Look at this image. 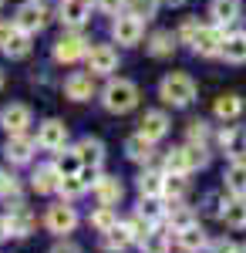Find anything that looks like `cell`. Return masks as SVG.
<instances>
[{
  "label": "cell",
  "mask_w": 246,
  "mask_h": 253,
  "mask_svg": "<svg viewBox=\"0 0 246 253\" xmlns=\"http://www.w3.org/2000/svg\"><path fill=\"white\" fill-rule=\"evenodd\" d=\"M159 98L165 105H172V108H186V105H192V98H196V81L189 75H182V71H172L159 84Z\"/></svg>",
  "instance_id": "cell-1"
},
{
  "label": "cell",
  "mask_w": 246,
  "mask_h": 253,
  "mask_svg": "<svg viewBox=\"0 0 246 253\" xmlns=\"http://www.w3.org/2000/svg\"><path fill=\"white\" fill-rule=\"evenodd\" d=\"M101 105H105L112 115H125V112H132L135 105H138V88H135L132 81H125V78H115V81L105 84Z\"/></svg>",
  "instance_id": "cell-2"
},
{
  "label": "cell",
  "mask_w": 246,
  "mask_h": 253,
  "mask_svg": "<svg viewBox=\"0 0 246 253\" xmlns=\"http://www.w3.org/2000/svg\"><path fill=\"white\" fill-rule=\"evenodd\" d=\"M44 24H47V7H44L41 0L20 3L17 14H14V27L24 31V34H38V31H44Z\"/></svg>",
  "instance_id": "cell-3"
},
{
  "label": "cell",
  "mask_w": 246,
  "mask_h": 253,
  "mask_svg": "<svg viewBox=\"0 0 246 253\" xmlns=\"http://www.w3.org/2000/svg\"><path fill=\"white\" fill-rule=\"evenodd\" d=\"M223 27L219 24H209V27H203L199 24V31H196V38H192V51L199 54V58H216L219 51H223Z\"/></svg>",
  "instance_id": "cell-4"
},
{
  "label": "cell",
  "mask_w": 246,
  "mask_h": 253,
  "mask_svg": "<svg viewBox=\"0 0 246 253\" xmlns=\"http://www.w3.org/2000/svg\"><path fill=\"white\" fill-rule=\"evenodd\" d=\"M88 71L91 75H112L115 68H118V51H115L112 44H95V47H88Z\"/></svg>",
  "instance_id": "cell-5"
},
{
  "label": "cell",
  "mask_w": 246,
  "mask_h": 253,
  "mask_svg": "<svg viewBox=\"0 0 246 253\" xmlns=\"http://www.w3.org/2000/svg\"><path fill=\"white\" fill-rule=\"evenodd\" d=\"M44 223H47V230H51V233L64 236V233H71V230L78 226V213H75V206H68V203H57V206H51V210H47Z\"/></svg>",
  "instance_id": "cell-6"
},
{
  "label": "cell",
  "mask_w": 246,
  "mask_h": 253,
  "mask_svg": "<svg viewBox=\"0 0 246 253\" xmlns=\"http://www.w3.org/2000/svg\"><path fill=\"white\" fill-rule=\"evenodd\" d=\"M84 54H88V41L81 38L78 31L64 34V38L54 44V61H61V64H71V61L84 58Z\"/></svg>",
  "instance_id": "cell-7"
},
{
  "label": "cell",
  "mask_w": 246,
  "mask_h": 253,
  "mask_svg": "<svg viewBox=\"0 0 246 253\" xmlns=\"http://www.w3.org/2000/svg\"><path fill=\"white\" fill-rule=\"evenodd\" d=\"M57 14H61V24L64 27L78 31L81 24H88V17H91V0H61Z\"/></svg>",
  "instance_id": "cell-8"
},
{
  "label": "cell",
  "mask_w": 246,
  "mask_h": 253,
  "mask_svg": "<svg viewBox=\"0 0 246 253\" xmlns=\"http://www.w3.org/2000/svg\"><path fill=\"white\" fill-rule=\"evenodd\" d=\"M64 142H68V125L64 122H57V118H47L44 125H38V145L41 149H64Z\"/></svg>",
  "instance_id": "cell-9"
},
{
  "label": "cell",
  "mask_w": 246,
  "mask_h": 253,
  "mask_svg": "<svg viewBox=\"0 0 246 253\" xmlns=\"http://www.w3.org/2000/svg\"><path fill=\"white\" fill-rule=\"evenodd\" d=\"M112 38L118 41V44H138L142 41V20L138 17H132V14H118L115 17V24H112Z\"/></svg>",
  "instance_id": "cell-10"
},
{
  "label": "cell",
  "mask_w": 246,
  "mask_h": 253,
  "mask_svg": "<svg viewBox=\"0 0 246 253\" xmlns=\"http://www.w3.org/2000/svg\"><path fill=\"white\" fill-rule=\"evenodd\" d=\"M0 125L7 128V135H20V132H27V125H31V108L27 105H7L3 112H0Z\"/></svg>",
  "instance_id": "cell-11"
},
{
  "label": "cell",
  "mask_w": 246,
  "mask_h": 253,
  "mask_svg": "<svg viewBox=\"0 0 246 253\" xmlns=\"http://www.w3.org/2000/svg\"><path fill=\"white\" fill-rule=\"evenodd\" d=\"M219 145L226 149V156L233 162H246V128L243 125H233L219 135Z\"/></svg>",
  "instance_id": "cell-12"
},
{
  "label": "cell",
  "mask_w": 246,
  "mask_h": 253,
  "mask_svg": "<svg viewBox=\"0 0 246 253\" xmlns=\"http://www.w3.org/2000/svg\"><path fill=\"white\" fill-rule=\"evenodd\" d=\"M209 14H212V24L229 27V24H236L240 14H243V0H212L209 3Z\"/></svg>",
  "instance_id": "cell-13"
},
{
  "label": "cell",
  "mask_w": 246,
  "mask_h": 253,
  "mask_svg": "<svg viewBox=\"0 0 246 253\" xmlns=\"http://www.w3.org/2000/svg\"><path fill=\"white\" fill-rule=\"evenodd\" d=\"M34 145H38L34 138L20 132V135H10V138H7V145H3V156L10 159V162H17V166H20V162H31V156H34Z\"/></svg>",
  "instance_id": "cell-14"
},
{
  "label": "cell",
  "mask_w": 246,
  "mask_h": 253,
  "mask_svg": "<svg viewBox=\"0 0 246 253\" xmlns=\"http://www.w3.org/2000/svg\"><path fill=\"white\" fill-rule=\"evenodd\" d=\"M138 125H142L138 132H142V135L149 138V142H159V138H165V132H169V115L155 108V112H145Z\"/></svg>",
  "instance_id": "cell-15"
},
{
  "label": "cell",
  "mask_w": 246,
  "mask_h": 253,
  "mask_svg": "<svg viewBox=\"0 0 246 253\" xmlns=\"http://www.w3.org/2000/svg\"><path fill=\"white\" fill-rule=\"evenodd\" d=\"M75 152H78V159H81V166H101V162H105V142L84 135L75 145Z\"/></svg>",
  "instance_id": "cell-16"
},
{
  "label": "cell",
  "mask_w": 246,
  "mask_h": 253,
  "mask_svg": "<svg viewBox=\"0 0 246 253\" xmlns=\"http://www.w3.org/2000/svg\"><path fill=\"white\" fill-rule=\"evenodd\" d=\"M3 219H7V233L10 236H27L31 230H34V216L24 210V203L10 206V213L3 216Z\"/></svg>",
  "instance_id": "cell-17"
},
{
  "label": "cell",
  "mask_w": 246,
  "mask_h": 253,
  "mask_svg": "<svg viewBox=\"0 0 246 253\" xmlns=\"http://www.w3.org/2000/svg\"><path fill=\"white\" fill-rule=\"evenodd\" d=\"M64 95L71 101H88L95 95V75H71L64 81Z\"/></svg>",
  "instance_id": "cell-18"
},
{
  "label": "cell",
  "mask_w": 246,
  "mask_h": 253,
  "mask_svg": "<svg viewBox=\"0 0 246 253\" xmlns=\"http://www.w3.org/2000/svg\"><path fill=\"white\" fill-rule=\"evenodd\" d=\"M31 186L38 189V193H57V186H61V172H57V166L51 162V166H38L34 169V175H31Z\"/></svg>",
  "instance_id": "cell-19"
},
{
  "label": "cell",
  "mask_w": 246,
  "mask_h": 253,
  "mask_svg": "<svg viewBox=\"0 0 246 253\" xmlns=\"http://www.w3.org/2000/svg\"><path fill=\"white\" fill-rule=\"evenodd\" d=\"M165 223H169L172 233H182L186 226L196 223V213H192L189 206H182V203H169V206H165Z\"/></svg>",
  "instance_id": "cell-20"
},
{
  "label": "cell",
  "mask_w": 246,
  "mask_h": 253,
  "mask_svg": "<svg viewBox=\"0 0 246 253\" xmlns=\"http://www.w3.org/2000/svg\"><path fill=\"white\" fill-rule=\"evenodd\" d=\"M179 247H182L186 253L209 250V236H206V230H203L199 223H192V226H186V230L179 233Z\"/></svg>",
  "instance_id": "cell-21"
},
{
  "label": "cell",
  "mask_w": 246,
  "mask_h": 253,
  "mask_svg": "<svg viewBox=\"0 0 246 253\" xmlns=\"http://www.w3.org/2000/svg\"><path fill=\"white\" fill-rule=\"evenodd\" d=\"M219 219L226 223L229 230H246V196H233Z\"/></svg>",
  "instance_id": "cell-22"
},
{
  "label": "cell",
  "mask_w": 246,
  "mask_h": 253,
  "mask_svg": "<svg viewBox=\"0 0 246 253\" xmlns=\"http://www.w3.org/2000/svg\"><path fill=\"white\" fill-rule=\"evenodd\" d=\"M101 243H105V250H108V253H122V250H128L135 240H132V233H128L125 223H122V226L115 223L108 233H101Z\"/></svg>",
  "instance_id": "cell-23"
},
{
  "label": "cell",
  "mask_w": 246,
  "mask_h": 253,
  "mask_svg": "<svg viewBox=\"0 0 246 253\" xmlns=\"http://www.w3.org/2000/svg\"><path fill=\"white\" fill-rule=\"evenodd\" d=\"M226 61H233V64H243L246 61V34L243 31H236V34H226L223 38V51H219Z\"/></svg>",
  "instance_id": "cell-24"
},
{
  "label": "cell",
  "mask_w": 246,
  "mask_h": 253,
  "mask_svg": "<svg viewBox=\"0 0 246 253\" xmlns=\"http://www.w3.org/2000/svg\"><path fill=\"white\" fill-rule=\"evenodd\" d=\"M95 193H98V203H101V206H115V203L122 199V182H118L115 175H101L95 182Z\"/></svg>",
  "instance_id": "cell-25"
},
{
  "label": "cell",
  "mask_w": 246,
  "mask_h": 253,
  "mask_svg": "<svg viewBox=\"0 0 246 253\" xmlns=\"http://www.w3.org/2000/svg\"><path fill=\"white\" fill-rule=\"evenodd\" d=\"M212 112H216V118H223V122H233V118L243 115V98L240 95H219L216 105H212Z\"/></svg>",
  "instance_id": "cell-26"
},
{
  "label": "cell",
  "mask_w": 246,
  "mask_h": 253,
  "mask_svg": "<svg viewBox=\"0 0 246 253\" xmlns=\"http://www.w3.org/2000/svg\"><path fill=\"white\" fill-rule=\"evenodd\" d=\"M162 186H165V172H142L138 175V193L142 199H162Z\"/></svg>",
  "instance_id": "cell-27"
},
{
  "label": "cell",
  "mask_w": 246,
  "mask_h": 253,
  "mask_svg": "<svg viewBox=\"0 0 246 253\" xmlns=\"http://www.w3.org/2000/svg\"><path fill=\"white\" fill-rule=\"evenodd\" d=\"M152 145H155V142H149V138L138 132V135H132L125 142V156L132 159V162H145V166H149L152 162Z\"/></svg>",
  "instance_id": "cell-28"
},
{
  "label": "cell",
  "mask_w": 246,
  "mask_h": 253,
  "mask_svg": "<svg viewBox=\"0 0 246 253\" xmlns=\"http://www.w3.org/2000/svg\"><path fill=\"white\" fill-rule=\"evenodd\" d=\"M145 47H149L152 58H169L172 51H175V34H172V31H155Z\"/></svg>",
  "instance_id": "cell-29"
},
{
  "label": "cell",
  "mask_w": 246,
  "mask_h": 253,
  "mask_svg": "<svg viewBox=\"0 0 246 253\" xmlns=\"http://www.w3.org/2000/svg\"><path fill=\"white\" fill-rule=\"evenodd\" d=\"M223 179H226V189L233 196H246V162H229Z\"/></svg>",
  "instance_id": "cell-30"
},
{
  "label": "cell",
  "mask_w": 246,
  "mask_h": 253,
  "mask_svg": "<svg viewBox=\"0 0 246 253\" xmlns=\"http://www.w3.org/2000/svg\"><path fill=\"white\" fill-rule=\"evenodd\" d=\"M138 247H142V253H169V233L155 226L149 236L138 240Z\"/></svg>",
  "instance_id": "cell-31"
},
{
  "label": "cell",
  "mask_w": 246,
  "mask_h": 253,
  "mask_svg": "<svg viewBox=\"0 0 246 253\" xmlns=\"http://www.w3.org/2000/svg\"><path fill=\"white\" fill-rule=\"evenodd\" d=\"M0 51H3L7 58H27V54H31V34H24V31H14V38L7 41Z\"/></svg>",
  "instance_id": "cell-32"
},
{
  "label": "cell",
  "mask_w": 246,
  "mask_h": 253,
  "mask_svg": "<svg viewBox=\"0 0 246 253\" xmlns=\"http://www.w3.org/2000/svg\"><path fill=\"white\" fill-rule=\"evenodd\" d=\"M165 172L169 175H189L192 172L189 159H186V149H172L169 156H165Z\"/></svg>",
  "instance_id": "cell-33"
},
{
  "label": "cell",
  "mask_w": 246,
  "mask_h": 253,
  "mask_svg": "<svg viewBox=\"0 0 246 253\" xmlns=\"http://www.w3.org/2000/svg\"><path fill=\"white\" fill-rule=\"evenodd\" d=\"M91 226H95L98 233H108L115 223H118V216H115V206H98L95 213H91V219H88Z\"/></svg>",
  "instance_id": "cell-34"
},
{
  "label": "cell",
  "mask_w": 246,
  "mask_h": 253,
  "mask_svg": "<svg viewBox=\"0 0 246 253\" xmlns=\"http://www.w3.org/2000/svg\"><path fill=\"white\" fill-rule=\"evenodd\" d=\"M159 3H162V0H128L125 7H128V14H132V17H138L142 24H145V20H152V17H155Z\"/></svg>",
  "instance_id": "cell-35"
},
{
  "label": "cell",
  "mask_w": 246,
  "mask_h": 253,
  "mask_svg": "<svg viewBox=\"0 0 246 253\" xmlns=\"http://www.w3.org/2000/svg\"><path fill=\"white\" fill-rule=\"evenodd\" d=\"M162 196H165L169 203H182V196H186V175H169V172H165Z\"/></svg>",
  "instance_id": "cell-36"
},
{
  "label": "cell",
  "mask_w": 246,
  "mask_h": 253,
  "mask_svg": "<svg viewBox=\"0 0 246 253\" xmlns=\"http://www.w3.org/2000/svg\"><path fill=\"white\" fill-rule=\"evenodd\" d=\"M84 189H88V186L78 179V172H75V175H61V186H57V193L64 196V199H78V196L84 193Z\"/></svg>",
  "instance_id": "cell-37"
},
{
  "label": "cell",
  "mask_w": 246,
  "mask_h": 253,
  "mask_svg": "<svg viewBox=\"0 0 246 253\" xmlns=\"http://www.w3.org/2000/svg\"><path fill=\"white\" fill-rule=\"evenodd\" d=\"M54 166H57V172H61V175H75L78 169H81V159H78L75 149H64V152L57 156Z\"/></svg>",
  "instance_id": "cell-38"
},
{
  "label": "cell",
  "mask_w": 246,
  "mask_h": 253,
  "mask_svg": "<svg viewBox=\"0 0 246 253\" xmlns=\"http://www.w3.org/2000/svg\"><path fill=\"white\" fill-rule=\"evenodd\" d=\"M186 149V159H189V166H192V172L196 169H203L209 162V152H206V145H199V142H189V145H182Z\"/></svg>",
  "instance_id": "cell-39"
},
{
  "label": "cell",
  "mask_w": 246,
  "mask_h": 253,
  "mask_svg": "<svg viewBox=\"0 0 246 253\" xmlns=\"http://www.w3.org/2000/svg\"><path fill=\"white\" fill-rule=\"evenodd\" d=\"M125 226H128V233H132V240H142V236H149L152 230H155V223H152V219H145L142 213H135L132 219L125 223Z\"/></svg>",
  "instance_id": "cell-40"
},
{
  "label": "cell",
  "mask_w": 246,
  "mask_h": 253,
  "mask_svg": "<svg viewBox=\"0 0 246 253\" xmlns=\"http://www.w3.org/2000/svg\"><path fill=\"white\" fill-rule=\"evenodd\" d=\"M0 196L3 199H20V186H17V175L0 169Z\"/></svg>",
  "instance_id": "cell-41"
},
{
  "label": "cell",
  "mask_w": 246,
  "mask_h": 253,
  "mask_svg": "<svg viewBox=\"0 0 246 253\" xmlns=\"http://www.w3.org/2000/svg\"><path fill=\"white\" fill-rule=\"evenodd\" d=\"M138 213L145 216V219H152V223H159V219H165V206L159 199H142V210Z\"/></svg>",
  "instance_id": "cell-42"
},
{
  "label": "cell",
  "mask_w": 246,
  "mask_h": 253,
  "mask_svg": "<svg viewBox=\"0 0 246 253\" xmlns=\"http://www.w3.org/2000/svg\"><path fill=\"white\" fill-rule=\"evenodd\" d=\"M189 142H199V145L209 142V125L206 122H189Z\"/></svg>",
  "instance_id": "cell-43"
},
{
  "label": "cell",
  "mask_w": 246,
  "mask_h": 253,
  "mask_svg": "<svg viewBox=\"0 0 246 253\" xmlns=\"http://www.w3.org/2000/svg\"><path fill=\"white\" fill-rule=\"evenodd\" d=\"M209 253H246V247H236L233 240H216L209 243Z\"/></svg>",
  "instance_id": "cell-44"
},
{
  "label": "cell",
  "mask_w": 246,
  "mask_h": 253,
  "mask_svg": "<svg viewBox=\"0 0 246 253\" xmlns=\"http://www.w3.org/2000/svg\"><path fill=\"white\" fill-rule=\"evenodd\" d=\"M78 179H81L84 186H91V189H95V182L101 179V172H98V166H81V169H78Z\"/></svg>",
  "instance_id": "cell-45"
},
{
  "label": "cell",
  "mask_w": 246,
  "mask_h": 253,
  "mask_svg": "<svg viewBox=\"0 0 246 253\" xmlns=\"http://www.w3.org/2000/svg\"><path fill=\"white\" fill-rule=\"evenodd\" d=\"M219 206H223V196H219V193H209L206 196V216H216V219H219V216H223Z\"/></svg>",
  "instance_id": "cell-46"
},
{
  "label": "cell",
  "mask_w": 246,
  "mask_h": 253,
  "mask_svg": "<svg viewBox=\"0 0 246 253\" xmlns=\"http://www.w3.org/2000/svg\"><path fill=\"white\" fill-rule=\"evenodd\" d=\"M95 3H98V10H105V14H122L128 0H95Z\"/></svg>",
  "instance_id": "cell-47"
},
{
  "label": "cell",
  "mask_w": 246,
  "mask_h": 253,
  "mask_svg": "<svg viewBox=\"0 0 246 253\" xmlns=\"http://www.w3.org/2000/svg\"><path fill=\"white\" fill-rule=\"evenodd\" d=\"M196 31H199V20H186V24H182V31H179V38L186 41V44H192V38H196Z\"/></svg>",
  "instance_id": "cell-48"
},
{
  "label": "cell",
  "mask_w": 246,
  "mask_h": 253,
  "mask_svg": "<svg viewBox=\"0 0 246 253\" xmlns=\"http://www.w3.org/2000/svg\"><path fill=\"white\" fill-rule=\"evenodd\" d=\"M14 31H17V27H14V20H10V24H7V20H0V47L14 38Z\"/></svg>",
  "instance_id": "cell-49"
},
{
  "label": "cell",
  "mask_w": 246,
  "mask_h": 253,
  "mask_svg": "<svg viewBox=\"0 0 246 253\" xmlns=\"http://www.w3.org/2000/svg\"><path fill=\"white\" fill-rule=\"evenodd\" d=\"M51 253H81V247H78V243H71V240H64V243H57Z\"/></svg>",
  "instance_id": "cell-50"
},
{
  "label": "cell",
  "mask_w": 246,
  "mask_h": 253,
  "mask_svg": "<svg viewBox=\"0 0 246 253\" xmlns=\"http://www.w3.org/2000/svg\"><path fill=\"white\" fill-rule=\"evenodd\" d=\"M7 236H10V233H7V219L0 216V240H7Z\"/></svg>",
  "instance_id": "cell-51"
},
{
  "label": "cell",
  "mask_w": 246,
  "mask_h": 253,
  "mask_svg": "<svg viewBox=\"0 0 246 253\" xmlns=\"http://www.w3.org/2000/svg\"><path fill=\"white\" fill-rule=\"evenodd\" d=\"M162 3H169V7H182L186 0H162Z\"/></svg>",
  "instance_id": "cell-52"
},
{
  "label": "cell",
  "mask_w": 246,
  "mask_h": 253,
  "mask_svg": "<svg viewBox=\"0 0 246 253\" xmlns=\"http://www.w3.org/2000/svg\"><path fill=\"white\" fill-rule=\"evenodd\" d=\"M0 88H3V71H0Z\"/></svg>",
  "instance_id": "cell-53"
},
{
  "label": "cell",
  "mask_w": 246,
  "mask_h": 253,
  "mask_svg": "<svg viewBox=\"0 0 246 253\" xmlns=\"http://www.w3.org/2000/svg\"><path fill=\"white\" fill-rule=\"evenodd\" d=\"M0 10H3V0H0Z\"/></svg>",
  "instance_id": "cell-54"
}]
</instances>
